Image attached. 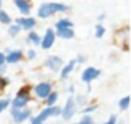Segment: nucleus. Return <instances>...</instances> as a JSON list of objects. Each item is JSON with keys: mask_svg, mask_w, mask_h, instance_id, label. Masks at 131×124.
<instances>
[{"mask_svg": "<svg viewBox=\"0 0 131 124\" xmlns=\"http://www.w3.org/2000/svg\"><path fill=\"white\" fill-rule=\"evenodd\" d=\"M8 84H10V80L7 76H3V75H0V93H3V89Z\"/></svg>", "mask_w": 131, "mask_h": 124, "instance_id": "nucleus-25", "label": "nucleus"}, {"mask_svg": "<svg viewBox=\"0 0 131 124\" xmlns=\"http://www.w3.org/2000/svg\"><path fill=\"white\" fill-rule=\"evenodd\" d=\"M129 103H131L129 96H123V98L118 101V108H119V111H128V108H129Z\"/></svg>", "mask_w": 131, "mask_h": 124, "instance_id": "nucleus-22", "label": "nucleus"}, {"mask_svg": "<svg viewBox=\"0 0 131 124\" xmlns=\"http://www.w3.org/2000/svg\"><path fill=\"white\" fill-rule=\"evenodd\" d=\"M100 75H101V71H100L98 68H95V66H86L83 71H81V81H83L85 84H91V81L98 80Z\"/></svg>", "mask_w": 131, "mask_h": 124, "instance_id": "nucleus-10", "label": "nucleus"}, {"mask_svg": "<svg viewBox=\"0 0 131 124\" xmlns=\"http://www.w3.org/2000/svg\"><path fill=\"white\" fill-rule=\"evenodd\" d=\"M73 98H75V103H77L78 108H83V106L88 104V94L86 93H85V94H77V96H73Z\"/></svg>", "mask_w": 131, "mask_h": 124, "instance_id": "nucleus-19", "label": "nucleus"}, {"mask_svg": "<svg viewBox=\"0 0 131 124\" xmlns=\"http://www.w3.org/2000/svg\"><path fill=\"white\" fill-rule=\"evenodd\" d=\"M78 122H80V124H95L93 118H91V116H86V114H83V116H81V119H80Z\"/></svg>", "mask_w": 131, "mask_h": 124, "instance_id": "nucleus-27", "label": "nucleus"}, {"mask_svg": "<svg viewBox=\"0 0 131 124\" xmlns=\"http://www.w3.org/2000/svg\"><path fill=\"white\" fill-rule=\"evenodd\" d=\"M70 124H80V122H70Z\"/></svg>", "mask_w": 131, "mask_h": 124, "instance_id": "nucleus-34", "label": "nucleus"}, {"mask_svg": "<svg viewBox=\"0 0 131 124\" xmlns=\"http://www.w3.org/2000/svg\"><path fill=\"white\" fill-rule=\"evenodd\" d=\"M28 2H32V0H28Z\"/></svg>", "mask_w": 131, "mask_h": 124, "instance_id": "nucleus-36", "label": "nucleus"}, {"mask_svg": "<svg viewBox=\"0 0 131 124\" xmlns=\"http://www.w3.org/2000/svg\"><path fill=\"white\" fill-rule=\"evenodd\" d=\"M60 114H61V106L55 104V106H50V108L45 106L37 116H32V118H30L28 124H45L51 118H60Z\"/></svg>", "mask_w": 131, "mask_h": 124, "instance_id": "nucleus-3", "label": "nucleus"}, {"mask_svg": "<svg viewBox=\"0 0 131 124\" xmlns=\"http://www.w3.org/2000/svg\"><path fill=\"white\" fill-rule=\"evenodd\" d=\"M75 68H77V63H75V60L67 61V63H65L63 66H61V70L58 71V73H60V81L68 80V78H70V75L75 71Z\"/></svg>", "mask_w": 131, "mask_h": 124, "instance_id": "nucleus-12", "label": "nucleus"}, {"mask_svg": "<svg viewBox=\"0 0 131 124\" xmlns=\"http://www.w3.org/2000/svg\"><path fill=\"white\" fill-rule=\"evenodd\" d=\"M51 91H53V83H51V81H38L37 84L32 86V91H30V93H32L38 101L43 103L45 98H47Z\"/></svg>", "mask_w": 131, "mask_h": 124, "instance_id": "nucleus-4", "label": "nucleus"}, {"mask_svg": "<svg viewBox=\"0 0 131 124\" xmlns=\"http://www.w3.org/2000/svg\"><path fill=\"white\" fill-rule=\"evenodd\" d=\"M23 53H25V56L28 58V60H35V58H37V55H38V53H37V50H35V48H30V50L23 51Z\"/></svg>", "mask_w": 131, "mask_h": 124, "instance_id": "nucleus-26", "label": "nucleus"}, {"mask_svg": "<svg viewBox=\"0 0 131 124\" xmlns=\"http://www.w3.org/2000/svg\"><path fill=\"white\" fill-rule=\"evenodd\" d=\"M58 96H60V94H58V91H55V89H53V91H51L50 94L45 98L43 104L47 106V108H50V106H55V104H57V101H58Z\"/></svg>", "mask_w": 131, "mask_h": 124, "instance_id": "nucleus-17", "label": "nucleus"}, {"mask_svg": "<svg viewBox=\"0 0 131 124\" xmlns=\"http://www.w3.org/2000/svg\"><path fill=\"white\" fill-rule=\"evenodd\" d=\"M27 41H28L30 45H33V46H40V41H42V35H40L38 32H28V35H27Z\"/></svg>", "mask_w": 131, "mask_h": 124, "instance_id": "nucleus-16", "label": "nucleus"}, {"mask_svg": "<svg viewBox=\"0 0 131 124\" xmlns=\"http://www.w3.org/2000/svg\"><path fill=\"white\" fill-rule=\"evenodd\" d=\"M12 23V17L8 15V12H5L3 8H0V25H7L8 27Z\"/></svg>", "mask_w": 131, "mask_h": 124, "instance_id": "nucleus-20", "label": "nucleus"}, {"mask_svg": "<svg viewBox=\"0 0 131 124\" xmlns=\"http://www.w3.org/2000/svg\"><path fill=\"white\" fill-rule=\"evenodd\" d=\"M75 91H77V88H75V84H68V88H67V93L70 96H75Z\"/></svg>", "mask_w": 131, "mask_h": 124, "instance_id": "nucleus-30", "label": "nucleus"}, {"mask_svg": "<svg viewBox=\"0 0 131 124\" xmlns=\"http://www.w3.org/2000/svg\"><path fill=\"white\" fill-rule=\"evenodd\" d=\"M15 23L20 27L22 30H25V32H33V30L37 28V25H38V22H37L35 17H18V18H15Z\"/></svg>", "mask_w": 131, "mask_h": 124, "instance_id": "nucleus-8", "label": "nucleus"}, {"mask_svg": "<svg viewBox=\"0 0 131 124\" xmlns=\"http://www.w3.org/2000/svg\"><path fill=\"white\" fill-rule=\"evenodd\" d=\"M63 65H65V61L61 60V56H58V55H50V56H47L43 66L47 68L50 73H58Z\"/></svg>", "mask_w": 131, "mask_h": 124, "instance_id": "nucleus-7", "label": "nucleus"}, {"mask_svg": "<svg viewBox=\"0 0 131 124\" xmlns=\"http://www.w3.org/2000/svg\"><path fill=\"white\" fill-rule=\"evenodd\" d=\"M3 53H5V65H17L25 58L23 50H10V48H7Z\"/></svg>", "mask_w": 131, "mask_h": 124, "instance_id": "nucleus-9", "label": "nucleus"}, {"mask_svg": "<svg viewBox=\"0 0 131 124\" xmlns=\"http://www.w3.org/2000/svg\"><path fill=\"white\" fill-rule=\"evenodd\" d=\"M106 33V28L103 23H96L95 25V38H103Z\"/></svg>", "mask_w": 131, "mask_h": 124, "instance_id": "nucleus-23", "label": "nucleus"}, {"mask_svg": "<svg viewBox=\"0 0 131 124\" xmlns=\"http://www.w3.org/2000/svg\"><path fill=\"white\" fill-rule=\"evenodd\" d=\"M96 109H98V104H96V103H91V104H88L86 106H83V109H81V114H86V116H91L93 113L96 111Z\"/></svg>", "mask_w": 131, "mask_h": 124, "instance_id": "nucleus-21", "label": "nucleus"}, {"mask_svg": "<svg viewBox=\"0 0 131 124\" xmlns=\"http://www.w3.org/2000/svg\"><path fill=\"white\" fill-rule=\"evenodd\" d=\"M118 122V116L116 114H111V116H108V119L106 121H103L101 124H116Z\"/></svg>", "mask_w": 131, "mask_h": 124, "instance_id": "nucleus-28", "label": "nucleus"}, {"mask_svg": "<svg viewBox=\"0 0 131 124\" xmlns=\"http://www.w3.org/2000/svg\"><path fill=\"white\" fill-rule=\"evenodd\" d=\"M116 124H125V121H119V119H118V122H116Z\"/></svg>", "mask_w": 131, "mask_h": 124, "instance_id": "nucleus-33", "label": "nucleus"}, {"mask_svg": "<svg viewBox=\"0 0 131 124\" xmlns=\"http://www.w3.org/2000/svg\"><path fill=\"white\" fill-rule=\"evenodd\" d=\"M20 32H22V28H20L17 23H10V25L7 27V33H8V36H12V38L18 36V35H20Z\"/></svg>", "mask_w": 131, "mask_h": 124, "instance_id": "nucleus-18", "label": "nucleus"}, {"mask_svg": "<svg viewBox=\"0 0 131 124\" xmlns=\"http://www.w3.org/2000/svg\"><path fill=\"white\" fill-rule=\"evenodd\" d=\"M55 36L61 40H71L75 38V30L73 28H63V30H55Z\"/></svg>", "mask_w": 131, "mask_h": 124, "instance_id": "nucleus-14", "label": "nucleus"}, {"mask_svg": "<svg viewBox=\"0 0 131 124\" xmlns=\"http://www.w3.org/2000/svg\"><path fill=\"white\" fill-rule=\"evenodd\" d=\"M63 28H73V22L70 18H65V17L58 18L53 25V30H63Z\"/></svg>", "mask_w": 131, "mask_h": 124, "instance_id": "nucleus-15", "label": "nucleus"}, {"mask_svg": "<svg viewBox=\"0 0 131 124\" xmlns=\"http://www.w3.org/2000/svg\"><path fill=\"white\" fill-rule=\"evenodd\" d=\"M55 41H57V36H55V30L53 28H47L42 36V41H40V48H43V50H50L51 46L55 45Z\"/></svg>", "mask_w": 131, "mask_h": 124, "instance_id": "nucleus-11", "label": "nucleus"}, {"mask_svg": "<svg viewBox=\"0 0 131 124\" xmlns=\"http://www.w3.org/2000/svg\"><path fill=\"white\" fill-rule=\"evenodd\" d=\"M8 108H10V99L8 98H0V114L3 111H7Z\"/></svg>", "mask_w": 131, "mask_h": 124, "instance_id": "nucleus-24", "label": "nucleus"}, {"mask_svg": "<svg viewBox=\"0 0 131 124\" xmlns=\"http://www.w3.org/2000/svg\"><path fill=\"white\" fill-rule=\"evenodd\" d=\"M70 10V7L67 5V3H61V2H43L38 5V8H37V17L42 20H47L50 18L51 15H55V13H63V12H68Z\"/></svg>", "mask_w": 131, "mask_h": 124, "instance_id": "nucleus-1", "label": "nucleus"}, {"mask_svg": "<svg viewBox=\"0 0 131 124\" xmlns=\"http://www.w3.org/2000/svg\"><path fill=\"white\" fill-rule=\"evenodd\" d=\"M13 3H15L17 10L22 13V17H28L32 13V2H28V0H13Z\"/></svg>", "mask_w": 131, "mask_h": 124, "instance_id": "nucleus-13", "label": "nucleus"}, {"mask_svg": "<svg viewBox=\"0 0 131 124\" xmlns=\"http://www.w3.org/2000/svg\"><path fill=\"white\" fill-rule=\"evenodd\" d=\"M73 60H75V63H77V65H83L85 61H86V58H85V55H77Z\"/></svg>", "mask_w": 131, "mask_h": 124, "instance_id": "nucleus-29", "label": "nucleus"}, {"mask_svg": "<svg viewBox=\"0 0 131 124\" xmlns=\"http://www.w3.org/2000/svg\"><path fill=\"white\" fill-rule=\"evenodd\" d=\"M77 113H78V106H77V103H75V98L73 96H68L67 101H65V104L61 106L60 118L63 119V121H70L71 118H75Z\"/></svg>", "mask_w": 131, "mask_h": 124, "instance_id": "nucleus-5", "label": "nucleus"}, {"mask_svg": "<svg viewBox=\"0 0 131 124\" xmlns=\"http://www.w3.org/2000/svg\"><path fill=\"white\" fill-rule=\"evenodd\" d=\"M3 66H7L5 65V53L0 51V68H3Z\"/></svg>", "mask_w": 131, "mask_h": 124, "instance_id": "nucleus-31", "label": "nucleus"}, {"mask_svg": "<svg viewBox=\"0 0 131 124\" xmlns=\"http://www.w3.org/2000/svg\"><path fill=\"white\" fill-rule=\"evenodd\" d=\"M33 116L32 108H23V109H10V118L15 124H25L30 121V118Z\"/></svg>", "mask_w": 131, "mask_h": 124, "instance_id": "nucleus-6", "label": "nucleus"}, {"mask_svg": "<svg viewBox=\"0 0 131 124\" xmlns=\"http://www.w3.org/2000/svg\"><path fill=\"white\" fill-rule=\"evenodd\" d=\"M105 18H106V15H105V13H100V15H98V23H101Z\"/></svg>", "mask_w": 131, "mask_h": 124, "instance_id": "nucleus-32", "label": "nucleus"}, {"mask_svg": "<svg viewBox=\"0 0 131 124\" xmlns=\"http://www.w3.org/2000/svg\"><path fill=\"white\" fill-rule=\"evenodd\" d=\"M32 86H22L17 91V94L13 96V99H10V108L8 109H23L30 104L32 99Z\"/></svg>", "mask_w": 131, "mask_h": 124, "instance_id": "nucleus-2", "label": "nucleus"}, {"mask_svg": "<svg viewBox=\"0 0 131 124\" xmlns=\"http://www.w3.org/2000/svg\"><path fill=\"white\" fill-rule=\"evenodd\" d=\"M0 8H2V0H0Z\"/></svg>", "mask_w": 131, "mask_h": 124, "instance_id": "nucleus-35", "label": "nucleus"}]
</instances>
